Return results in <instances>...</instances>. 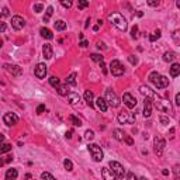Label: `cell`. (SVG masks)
I'll use <instances>...</instances> for the list:
<instances>
[{
    "label": "cell",
    "instance_id": "cb8c5ba5",
    "mask_svg": "<svg viewBox=\"0 0 180 180\" xmlns=\"http://www.w3.org/2000/svg\"><path fill=\"white\" fill-rule=\"evenodd\" d=\"M54 27L56 31H63V30H66V23L63 20H58L54 23Z\"/></svg>",
    "mask_w": 180,
    "mask_h": 180
},
{
    "label": "cell",
    "instance_id": "9c48e42d",
    "mask_svg": "<svg viewBox=\"0 0 180 180\" xmlns=\"http://www.w3.org/2000/svg\"><path fill=\"white\" fill-rule=\"evenodd\" d=\"M165 146H166L165 139L160 137V135H156V137L153 138V149H155V153H156L158 156H160V155L163 153Z\"/></svg>",
    "mask_w": 180,
    "mask_h": 180
},
{
    "label": "cell",
    "instance_id": "7bdbcfd3",
    "mask_svg": "<svg viewBox=\"0 0 180 180\" xmlns=\"http://www.w3.org/2000/svg\"><path fill=\"white\" fill-rule=\"evenodd\" d=\"M127 180H139V179H138L132 172H128L127 173Z\"/></svg>",
    "mask_w": 180,
    "mask_h": 180
},
{
    "label": "cell",
    "instance_id": "c3c4849f",
    "mask_svg": "<svg viewBox=\"0 0 180 180\" xmlns=\"http://www.w3.org/2000/svg\"><path fill=\"white\" fill-rule=\"evenodd\" d=\"M45 111V106L44 104H39L38 107H37V114H42Z\"/></svg>",
    "mask_w": 180,
    "mask_h": 180
},
{
    "label": "cell",
    "instance_id": "83f0119b",
    "mask_svg": "<svg viewBox=\"0 0 180 180\" xmlns=\"http://www.w3.org/2000/svg\"><path fill=\"white\" fill-rule=\"evenodd\" d=\"M10 151H11V145L10 144H0V155L7 153Z\"/></svg>",
    "mask_w": 180,
    "mask_h": 180
},
{
    "label": "cell",
    "instance_id": "4fadbf2b",
    "mask_svg": "<svg viewBox=\"0 0 180 180\" xmlns=\"http://www.w3.org/2000/svg\"><path fill=\"white\" fill-rule=\"evenodd\" d=\"M3 121H4L6 125L13 127V125H16L17 123H18V117H17L14 113H6L4 117H3Z\"/></svg>",
    "mask_w": 180,
    "mask_h": 180
},
{
    "label": "cell",
    "instance_id": "f5cc1de1",
    "mask_svg": "<svg viewBox=\"0 0 180 180\" xmlns=\"http://www.w3.org/2000/svg\"><path fill=\"white\" fill-rule=\"evenodd\" d=\"M124 141H125L128 145H134V139L131 138V137H128V135L125 137V139H124Z\"/></svg>",
    "mask_w": 180,
    "mask_h": 180
},
{
    "label": "cell",
    "instance_id": "44dd1931",
    "mask_svg": "<svg viewBox=\"0 0 180 180\" xmlns=\"http://www.w3.org/2000/svg\"><path fill=\"white\" fill-rule=\"evenodd\" d=\"M93 99H94L93 92H92V90H86V92H85V100H86L87 106H89L90 109L93 107Z\"/></svg>",
    "mask_w": 180,
    "mask_h": 180
},
{
    "label": "cell",
    "instance_id": "db71d44e",
    "mask_svg": "<svg viewBox=\"0 0 180 180\" xmlns=\"http://www.w3.org/2000/svg\"><path fill=\"white\" fill-rule=\"evenodd\" d=\"M97 48H99V49H106V44H104V42H102V41H99V42H97Z\"/></svg>",
    "mask_w": 180,
    "mask_h": 180
},
{
    "label": "cell",
    "instance_id": "91938a15",
    "mask_svg": "<svg viewBox=\"0 0 180 180\" xmlns=\"http://www.w3.org/2000/svg\"><path fill=\"white\" fill-rule=\"evenodd\" d=\"M3 141H4V135L0 134V144H3Z\"/></svg>",
    "mask_w": 180,
    "mask_h": 180
},
{
    "label": "cell",
    "instance_id": "8992f818",
    "mask_svg": "<svg viewBox=\"0 0 180 180\" xmlns=\"http://www.w3.org/2000/svg\"><path fill=\"white\" fill-rule=\"evenodd\" d=\"M135 114L134 113H130V111H125L123 110L121 113H118L117 116V120L120 124H134L135 123Z\"/></svg>",
    "mask_w": 180,
    "mask_h": 180
},
{
    "label": "cell",
    "instance_id": "30bf717a",
    "mask_svg": "<svg viewBox=\"0 0 180 180\" xmlns=\"http://www.w3.org/2000/svg\"><path fill=\"white\" fill-rule=\"evenodd\" d=\"M47 65L45 63H37V66H35V69H34V75L37 76L38 79H44L47 76Z\"/></svg>",
    "mask_w": 180,
    "mask_h": 180
},
{
    "label": "cell",
    "instance_id": "8fae6325",
    "mask_svg": "<svg viewBox=\"0 0 180 180\" xmlns=\"http://www.w3.org/2000/svg\"><path fill=\"white\" fill-rule=\"evenodd\" d=\"M11 25L14 30H23L24 25H25V20H24L21 16H13L11 17Z\"/></svg>",
    "mask_w": 180,
    "mask_h": 180
},
{
    "label": "cell",
    "instance_id": "4dcf8cb0",
    "mask_svg": "<svg viewBox=\"0 0 180 180\" xmlns=\"http://www.w3.org/2000/svg\"><path fill=\"white\" fill-rule=\"evenodd\" d=\"M52 14H54V7L49 6V7H47V13H45V16H44V23H48Z\"/></svg>",
    "mask_w": 180,
    "mask_h": 180
},
{
    "label": "cell",
    "instance_id": "d590c367",
    "mask_svg": "<svg viewBox=\"0 0 180 180\" xmlns=\"http://www.w3.org/2000/svg\"><path fill=\"white\" fill-rule=\"evenodd\" d=\"M41 180H56V179L49 172H42L41 173Z\"/></svg>",
    "mask_w": 180,
    "mask_h": 180
},
{
    "label": "cell",
    "instance_id": "d6a6232c",
    "mask_svg": "<svg viewBox=\"0 0 180 180\" xmlns=\"http://www.w3.org/2000/svg\"><path fill=\"white\" fill-rule=\"evenodd\" d=\"M69 121H71V123L75 127H80V125H82V121H80V118H78L76 116H69Z\"/></svg>",
    "mask_w": 180,
    "mask_h": 180
},
{
    "label": "cell",
    "instance_id": "1f68e13d",
    "mask_svg": "<svg viewBox=\"0 0 180 180\" xmlns=\"http://www.w3.org/2000/svg\"><path fill=\"white\" fill-rule=\"evenodd\" d=\"M58 93L61 94V96H68L69 94V90H68V85H63V86H59L58 89Z\"/></svg>",
    "mask_w": 180,
    "mask_h": 180
},
{
    "label": "cell",
    "instance_id": "ac0fdd59",
    "mask_svg": "<svg viewBox=\"0 0 180 180\" xmlns=\"http://www.w3.org/2000/svg\"><path fill=\"white\" fill-rule=\"evenodd\" d=\"M42 55H44L45 59H51V58H52L54 49H52V45H51V44H45V45L42 47Z\"/></svg>",
    "mask_w": 180,
    "mask_h": 180
},
{
    "label": "cell",
    "instance_id": "f35d334b",
    "mask_svg": "<svg viewBox=\"0 0 180 180\" xmlns=\"http://www.w3.org/2000/svg\"><path fill=\"white\" fill-rule=\"evenodd\" d=\"M87 6H89V1H86V0H80V1L78 3L79 10H83V8H86Z\"/></svg>",
    "mask_w": 180,
    "mask_h": 180
},
{
    "label": "cell",
    "instance_id": "6125c7cd",
    "mask_svg": "<svg viewBox=\"0 0 180 180\" xmlns=\"http://www.w3.org/2000/svg\"><path fill=\"white\" fill-rule=\"evenodd\" d=\"M137 14H138V17H142V16H144V13H142V11H138Z\"/></svg>",
    "mask_w": 180,
    "mask_h": 180
},
{
    "label": "cell",
    "instance_id": "ffe728a7",
    "mask_svg": "<svg viewBox=\"0 0 180 180\" xmlns=\"http://www.w3.org/2000/svg\"><path fill=\"white\" fill-rule=\"evenodd\" d=\"M96 104H97V107H99V110H100L102 113H106V111L109 110V104L106 103V100H104L103 97H99V99L96 100Z\"/></svg>",
    "mask_w": 180,
    "mask_h": 180
},
{
    "label": "cell",
    "instance_id": "680465c9",
    "mask_svg": "<svg viewBox=\"0 0 180 180\" xmlns=\"http://www.w3.org/2000/svg\"><path fill=\"white\" fill-rule=\"evenodd\" d=\"M162 174H163V176H167V174H169V170H167V169H163V170H162Z\"/></svg>",
    "mask_w": 180,
    "mask_h": 180
},
{
    "label": "cell",
    "instance_id": "e7e4bbea",
    "mask_svg": "<svg viewBox=\"0 0 180 180\" xmlns=\"http://www.w3.org/2000/svg\"><path fill=\"white\" fill-rule=\"evenodd\" d=\"M7 180H16V179H7Z\"/></svg>",
    "mask_w": 180,
    "mask_h": 180
},
{
    "label": "cell",
    "instance_id": "5bb4252c",
    "mask_svg": "<svg viewBox=\"0 0 180 180\" xmlns=\"http://www.w3.org/2000/svg\"><path fill=\"white\" fill-rule=\"evenodd\" d=\"M4 69H6L8 73H11L13 76H20V75L23 73V69H21L20 66H17V65H10V63H6V65H4Z\"/></svg>",
    "mask_w": 180,
    "mask_h": 180
},
{
    "label": "cell",
    "instance_id": "52a82bcc",
    "mask_svg": "<svg viewBox=\"0 0 180 180\" xmlns=\"http://www.w3.org/2000/svg\"><path fill=\"white\" fill-rule=\"evenodd\" d=\"M110 72L113 73V76H123L125 72V68L123 66V63L118 59H113L110 63Z\"/></svg>",
    "mask_w": 180,
    "mask_h": 180
},
{
    "label": "cell",
    "instance_id": "60d3db41",
    "mask_svg": "<svg viewBox=\"0 0 180 180\" xmlns=\"http://www.w3.org/2000/svg\"><path fill=\"white\" fill-rule=\"evenodd\" d=\"M42 10H44V4H41V3L34 4V11H35V13H41Z\"/></svg>",
    "mask_w": 180,
    "mask_h": 180
},
{
    "label": "cell",
    "instance_id": "d6986e66",
    "mask_svg": "<svg viewBox=\"0 0 180 180\" xmlns=\"http://www.w3.org/2000/svg\"><path fill=\"white\" fill-rule=\"evenodd\" d=\"M102 176H103V179L104 180H120L117 176H114L113 173L110 172L109 167H103L102 169Z\"/></svg>",
    "mask_w": 180,
    "mask_h": 180
},
{
    "label": "cell",
    "instance_id": "ba28073f",
    "mask_svg": "<svg viewBox=\"0 0 180 180\" xmlns=\"http://www.w3.org/2000/svg\"><path fill=\"white\" fill-rule=\"evenodd\" d=\"M106 103L109 104V106H111L113 109H116V107H118L120 106V99H118V96L114 92H113V89H107L106 90Z\"/></svg>",
    "mask_w": 180,
    "mask_h": 180
},
{
    "label": "cell",
    "instance_id": "681fc988",
    "mask_svg": "<svg viewBox=\"0 0 180 180\" xmlns=\"http://www.w3.org/2000/svg\"><path fill=\"white\" fill-rule=\"evenodd\" d=\"M11 160H13V158H10V156H8L7 159H1V158H0V166H3V165L7 163V162H11Z\"/></svg>",
    "mask_w": 180,
    "mask_h": 180
},
{
    "label": "cell",
    "instance_id": "f546056e",
    "mask_svg": "<svg viewBox=\"0 0 180 180\" xmlns=\"http://www.w3.org/2000/svg\"><path fill=\"white\" fill-rule=\"evenodd\" d=\"M66 85H71V86H75V85H76V73H75V72L68 76V79H66Z\"/></svg>",
    "mask_w": 180,
    "mask_h": 180
},
{
    "label": "cell",
    "instance_id": "d4e9b609",
    "mask_svg": "<svg viewBox=\"0 0 180 180\" xmlns=\"http://www.w3.org/2000/svg\"><path fill=\"white\" fill-rule=\"evenodd\" d=\"M179 73H180V65L179 63H173L170 66V75L173 78H176V76H179Z\"/></svg>",
    "mask_w": 180,
    "mask_h": 180
},
{
    "label": "cell",
    "instance_id": "be15d7a7",
    "mask_svg": "<svg viewBox=\"0 0 180 180\" xmlns=\"http://www.w3.org/2000/svg\"><path fill=\"white\" fill-rule=\"evenodd\" d=\"M139 180H148V179H146V177H141V179H139Z\"/></svg>",
    "mask_w": 180,
    "mask_h": 180
},
{
    "label": "cell",
    "instance_id": "277c9868",
    "mask_svg": "<svg viewBox=\"0 0 180 180\" xmlns=\"http://www.w3.org/2000/svg\"><path fill=\"white\" fill-rule=\"evenodd\" d=\"M109 169L114 176H117L118 179H123V177L127 174V170L124 169V166H123L121 163H118V162H116V160H111V162H110Z\"/></svg>",
    "mask_w": 180,
    "mask_h": 180
},
{
    "label": "cell",
    "instance_id": "5b68a950",
    "mask_svg": "<svg viewBox=\"0 0 180 180\" xmlns=\"http://www.w3.org/2000/svg\"><path fill=\"white\" fill-rule=\"evenodd\" d=\"M87 149H89V152H90V155H92L94 162H102L103 158H104V153H103L102 148L97 144H89Z\"/></svg>",
    "mask_w": 180,
    "mask_h": 180
},
{
    "label": "cell",
    "instance_id": "bcb514c9",
    "mask_svg": "<svg viewBox=\"0 0 180 180\" xmlns=\"http://www.w3.org/2000/svg\"><path fill=\"white\" fill-rule=\"evenodd\" d=\"M179 165H176L174 167H173V172H174V177H176V180H179Z\"/></svg>",
    "mask_w": 180,
    "mask_h": 180
},
{
    "label": "cell",
    "instance_id": "9f6ffc18",
    "mask_svg": "<svg viewBox=\"0 0 180 180\" xmlns=\"http://www.w3.org/2000/svg\"><path fill=\"white\" fill-rule=\"evenodd\" d=\"M174 103H176L177 106H180V94H179V93L176 94V99H174Z\"/></svg>",
    "mask_w": 180,
    "mask_h": 180
},
{
    "label": "cell",
    "instance_id": "836d02e7",
    "mask_svg": "<svg viewBox=\"0 0 180 180\" xmlns=\"http://www.w3.org/2000/svg\"><path fill=\"white\" fill-rule=\"evenodd\" d=\"M160 35H162V31H160V30H156V31L153 32L152 35H149V41H152V42H153V41H156V39L160 38Z\"/></svg>",
    "mask_w": 180,
    "mask_h": 180
},
{
    "label": "cell",
    "instance_id": "2e32d148",
    "mask_svg": "<svg viewBox=\"0 0 180 180\" xmlns=\"http://www.w3.org/2000/svg\"><path fill=\"white\" fill-rule=\"evenodd\" d=\"M68 102L72 107H78L80 104V96L78 93H69L68 94Z\"/></svg>",
    "mask_w": 180,
    "mask_h": 180
},
{
    "label": "cell",
    "instance_id": "b9f144b4",
    "mask_svg": "<svg viewBox=\"0 0 180 180\" xmlns=\"http://www.w3.org/2000/svg\"><path fill=\"white\" fill-rule=\"evenodd\" d=\"M61 4H62L63 7H66V8L72 7V1H71V0H62V1H61Z\"/></svg>",
    "mask_w": 180,
    "mask_h": 180
},
{
    "label": "cell",
    "instance_id": "e575fe53",
    "mask_svg": "<svg viewBox=\"0 0 180 180\" xmlns=\"http://www.w3.org/2000/svg\"><path fill=\"white\" fill-rule=\"evenodd\" d=\"M90 59L94 61V62H103V59H104V56L100 54H92L90 55Z\"/></svg>",
    "mask_w": 180,
    "mask_h": 180
},
{
    "label": "cell",
    "instance_id": "3957f363",
    "mask_svg": "<svg viewBox=\"0 0 180 180\" xmlns=\"http://www.w3.org/2000/svg\"><path fill=\"white\" fill-rule=\"evenodd\" d=\"M152 102H153V104H155V107H156L159 111H162V113H172L173 111L170 102H167V100H165V99H162V97H159L158 94L152 99Z\"/></svg>",
    "mask_w": 180,
    "mask_h": 180
},
{
    "label": "cell",
    "instance_id": "6da1fadb",
    "mask_svg": "<svg viewBox=\"0 0 180 180\" xmlns=\"http://www.w3.org/2000/svg\"><path fill=\"white\" fill-rule=\"evenodd\" d=\"M109 21L114 27H117L120 31H127V28H128V24H127V20L124 18L123 14H120V13H110L109 14Z\"/></svg>",
    "mask_w": 180,
    "mask_h": 180
},
{
    "label": "cell",
    "instance_id": "7a4b0ae2",
    "mask_svg": "<svg viewBox=\"0 0 180 180\" xmlns=\"http://www.w3.org/2000/svg\"><path fill=\"white\" fill-rule=\"evenodd\" d=\"M148 79H149V82L153 83L158 89H165V87L169 86V79L166 78V76L159 75L158 72H152V73H149Z\"/></svg>",
    "mask_w": 180,
    "mask_h": 180
},
{
    "label": "cell",
    "instance_id": "f1b7e54d",
    "mask_svg": "<svg viewBox=\"0 0 180 180\" xmlns=\"http://www.w3.org/2000/svg\"><path fill=\"white\" fill-rule=\"evenodd\" d=\"M17 176H18V172L16 169H8L6 172V179H16Z\"/></svg>",
    "mask_w": 180,
    "mask_h": 180
},
{
    "label": "cell",
    "instance_id": "f907efd6",
    "mask_svg": "<svg viewBox=\"0 0 180 180\" xmlns=\"http://www.w3.org/2000/svg\"><path fill=\"white\" fill-rule=\"evenodd\" d=\"M6 28H7V25H6V23L0 20V32H4V31H6Z\"/></svg>",
    "mask_w": 180,
    "mask_h": 180
},
{
    "label": "cell",
    "instance_id": "4316f807",
    "mask_svg": "<svg viewBox=\"0 0 180 180\" xmlns=\"http://www.w3.org/2000/svg\"><path fill=\"white\" fill-rule=\"evenodd\" d=\"M49 85L52 87H55V89H58V87L61 86V82H59V79L56 78V76H51L49 78Z\"/></svg>",
    "mask_w": 180,
    "mask_h": 180
},
{
    "label": "cell",
    "instance_id": "603a6c76",
    "mask_svg": "<svg viewBox=\"0 0 180 180\" xmlns=\"http://www.w3.org/2000/svg\"><path fill=\"white\" fill-rule=\"evenodd\" d=\"M174 58H176V54H174L173 51H167V52H165L163 54V61L165 62H173Z\"/></svg>",
    "mask_w": 180,
    "mask_h": 180
},
{
    "label": "cell",
    "instance_id": "8d00e7d4",
    "mask_svg": "<svg viewBox=\"0 0 180 180\" xmlns=\"http://www.w3.org/2000/svg\"><path fill=\"white\" fill-rule=\"evenodd\" d=\"M63 166H65V169H66L68 172H72V170H73V163H72L69 159H65V160H63Z\"/></svg>",
    "mask_w": 180,
    "mask_h": 180
},
{
    "label": "cell",
    "instance_id": "7402d4cb",
    "mask_svg": "<svg viewBox=\"0 0 180 180\" xmlns=\"http://www.w3.org/2000/svg\"><path fill=\"white\" fill-rule=\"evenodd\" d=\"M39 32H41V35H42L44 38H47V39H52V38H54V34H52V31H51L49 28H47V27H42V28L39 30Z\"/></svg>",
    "mask_w": 180,
    "mask_h": 180
},
{
    "label": "cell",
    "instance_id": "6f0895ef",
    "mask_svg": "<svg viewBox=\"0 0 180 180\" xmlns=\"http://www.w3.org/2000/svg\"><path fill=\"white\" fill-rule=\"evenodd\" d=\"M65 137H66L68 139H71V138H72V131H68V132H66V135H65Z\"/></svg>",
    "mask_w": 180,
    "mask_h": 180
},
{
    "label": "cell",
    "instance_id": "94428289",
    "mask_svg": "<svg viewBox=\"0 0 180 180\" xmlns=\"http://www.w3.org/2000/svg\"><path fill=\"white\" fill-rule=\"evenodd\" d=\"M89 23H90V18H87V20H86V24H85V28H87V27H89Z\"/></svg>",
    "mask_w": 180,
    "mask_h": 180
},
{
    "label": "cell",
    "instance_id": "f6af8a7d",
    "mask_svg": "<svg viewBox=\"0 0 180 180\" xmlns=\"http://www.w3.org/2000/svg\"><path fill=\"white\" fill-rule=\"evenodd\" d=\"M159 120H160V123H162L163 125H169V124H170V121H169V118L167 117H160Z\"/></svg>",
    "mask_w": 180,
    "mask_h": 180
},
{
    "label": "cell",
    "instance_id": "e0dca14e",
    "mask_svg": "<svg viewBox=\"0 0 180 180\" xmlns=\"http://www.w3.org/2000/svg\"><path fill=\"white\" fill-rule=\"evenodd\" d=\"M139 93L144 96V97H146V99H153L155 96H156V93L153 92V90H151L149 87L146 86H141L139 87Z\"/></svg>",
    "mask_w": 180,
    "mask_h": 180
},
{
    "label": "cell",
    "instance_id": "ab89813d",
    "mask_svg": "<svg viewBox=\"0 0 180 180\" xmlns=\"http://www.w3.org/2000/svg\"><path fill=\"white\" fill-rule=\"evenodd\" d=\"M131 37L132 38H138V25L135 24L132 27V30H131Z\"/></svg>",
    "mask_w": 180,
    "mask_h": 180
},
{
    "label": "cell",
    "instance_id": "484cf974",
    "mask_svg": "<svg viewBox=\"0 0 180 180\" xmlns=\"http://www.w3.org/2000/svg\"><path fill=\"white\" fill-rule=\"evenodd\" d=\"M114 137H116V139H118V141H124L127 134L124 131H121V130H114Z\"/></svg>",
    "mask_w": 180,
    "mask_h": 180
},
{
    "label": "cell",
    "instance_id": "7c38bea8",
    "mask_svg": "<svg viewBox=\"0 0 180 180\" xmlns=\"http://www.w3.org/2000/svg\"><path fill=\"white\" fill-rule=\"evenodd\" d=\"M123 102H124V104H125L128 109H134V107H137V99L134 97L131 93H124V96H123Z\"/></svg>",
    "mask_w": 180,
    "mask_h": 180
},
{
    "label": "cell",
    "instance_id": "ee69618b",
    "mask_svg": "<svg viewBox=\"0 0 180 180\" xmlns=\"http://www.w3.org/2000/svg\"><path fill=\"white\" fill-rule=\"evenodd\" d=\"M160 3H159V0H155V1H152V0H149L148 1V6H151V7H158Z\"/></svg>",
    "mask_w": 180,
    "mask_h": 180
},
{
    "label": "cell",
    "instance_id": "7dc6e473",
    "mask_svg": "<svg viewBox=\"0 0 180 180\" xmlns=\"http://www.w3.org/2000/svg\"><path fill=\"white\" fill-rule=\"evenodd\" d=\"M128 61L132 63V65H137V63H138V59H137L134 55H130V56H128Z\"/></svg>",
    "mask_w": 180,
    "mask_h": 180
},
{
    "label": "cell",
    "instance_id": "816d5d0a",
    "mask_svg": "<svg viewBox=\"0 0 180 180\" xmlns=\"http://www.w3.org/2000/svg\"><path fill=\"white\" fill-rule=\"evenodd\" d=\"M100 68H102V71L104 75H107V66H106V63H104V61L103 62H100Z\"/></svg>",
    "mask_w": 180,
    "mask_h": 180
},
{
    "label": "cell",
    "instance_id": "74e56055",
    "mask_svg": "<svg viewBox=\"0 0 180 180\" xmlns=\"http://www.w3.org/2000/svg\"><path fill=\"white\" fill-rule=\"evenodd\" d=\"M85 138H86L87 141H92L94 138V132L92 131V130H87L86 132H85Z\"/></svg>",
    "mask_w": 180,
    "mask_h": 180
},
{
    "label": "cell",
    "instance_id": "11a10c76",
    "mask_svg": "<svg viewBox=\"0 0 180 180\" xmlns=\"http://www.w3.org/2000/svg\"><path fill=\"white\" fill-rule=\"evenodd\" d=\"M79 45H80V47H82V48H87V45H89V42L83 39V41H80V44H79Z\"/></svg>",
    "mask_w": 180,
    "mask_h": 180
},
{
    "label": "cell",
    "instance_id": "9a60e30c",
    "mask_svg": "<svg viewBox=\"0 0 180 180\" xmlns=\"http://www.w3.org/2000/svg\"><path fill=\"white\" fill-rule=\"evenodd\" d=\"M152 114V99H146L144 100V117H151Z\"/></svg>",
    "mask_w": 180,
    "mask_h": 180
}]
</instances>
